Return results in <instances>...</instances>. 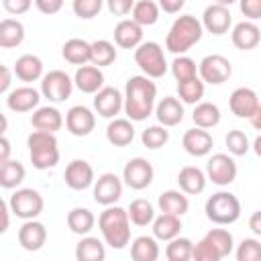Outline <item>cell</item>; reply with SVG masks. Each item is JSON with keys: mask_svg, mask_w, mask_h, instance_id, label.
<instances>
[{"mask_svg": "<svg viewBox=\"0 0 261 261\" xmlns=\"http://www.w3.org/2000/svg\"><path fill=\"white\" fill-rule=\"evenodd\" d=\"M239 8L247 20H259L261 18V0H239Z\"/></svg>", "mask_w": 261, "mask_h": 261, "instance_id": "50", "label": "cell"}, {"mask_svg": "<svg viewBox=\"0 0 261 261\" xmlns=\"http://www.w3.org/2000/svg\"><path fill=\"white\" fill-rule=\"evenodd\" d=\"M135 63L151 80H159L167 71V59H165L163 47L155 41H145L135 49Z\"/></svg>", "mask_w": 261, "mask_h": 261, "instance_id": "6", "label": "cell"}, {"mask_svg": "<svg viewBox=\"0 0 261 261\" xmlns=\"http://www.w3.org/2000/svg\"><path fill=\"white\" fill-rule=\"evenodd\" d=\"M251 120V124H253V128H257V130H261V104H259V108L255 110V114L249 118Z\"/></svg>", "mask_w": 261, "mask_h": 261, "instance_id": "59", "label": "cell"}, {"mask_svg": "<svg viewBox=\"0 0 261 261\" xmlns=\"http://www.w3.org/2000/svg\"><path fill=\"white\" fill-rule=\"evenodd\" d=\"M204 239L216 249V253L220 255V259L228 257L232 253V249H234V239H232V234L226 228H212V230H208L204 234Z\"/></svg>", "mask_w": 261, "mask_h": 261, "instance_id": "42", "label": "cell"}, {"mask_svg": "<svg viewBox=\"0 0 261 261\" xmlns=\"http://www.w3.org/2000/svg\"><path fill=\"white\" fill-rule=\"evenodd\" d=\"M33 2H35V0H2V6H4L6 12L18 16V14L29 12V8L33 6Z\"/></svg>", "mask_w": 261, "mask_h": 261, "instance_id": "52", "label": "cell"}, {"mask_svg": "<svg viewBox=\"0 0 261 261\" xmlns=\"http://www.w3.org/2000/svg\"><path fill=\"white\" fill-rule=\"evenodd\" d=\"M14 75L20 80V82H27V84H31V82H37V80H41L45 73H43V61H41V57H37V55H33V53H24V55H20L16 61H14Z\"/></svg>", "mask_w": 261, "mask_h": 261, "instance_id": "27", "label": "cell"}, {"mask_svg": "<svg viewBox=\"0 0 261 261\" xmlns=\"http://www.w3.org/2000/svg\"><path fill=\"white\" fill-rule=\"evenodd\" d=\"M192 259L196 261H220V255L216 253V249L202 237L196 245H194V253H192Z\"/></svg>", "mask_w": 261, "mask_h": 261, "instance_id": "49", "label": "cell"}, {"mask_svg": "<svg viewBox=\"0 0 261 261\" xmlns=\"http://www.w3.org/2000/svg\"><path fill=\"white\" fill-rule=\"evenodd\" d=\"M204 35L202 20L192 14H181L173 20L165 37V49L173 55H186Z\"/></svg>", "mask_w": 261, "mask_h": 261, "instance_id": "3", "label": "cell"}, {"mask_svg": "<svg viewBox=\"0 0 261 261\" xmlns=\"http://www.w3.org/2000/svg\"><path fill=\"white\" fill-rule=\"evenodd\" d=\"M232 24V14L228 10V6L224 4H210L204 8V14H202V27L204 31L216 35V37H222L228 33Z\"/></svg>", "mask_w": 261, "mask_h": 261, "instance_id": "14", "label": "cell"}, {"mask_svg": "<svg viewBox=\"0 0 261 261\" xmlns=\"http://www.w3.org/2000/svg\"><path fill=\"white\" fill-rule=\"evenodd\" d=\"M204 212L210 222H214L218 226H226L241 218V202L232 192L220 190L206 200Z\"/></svg>", "mask_w": 261, "mask_h": 261, "instance_id": "5", "label": "cell"}, {"mask_svg": "<svg viewBox=\"0 0 261 261\" xmlns=\"http://www.w3.org/2000/svg\"><path fill=\"white\" fill-rule=\"evenodd\" d=\"M237 261H261V241L257 239H243L237 245Z\"/></svg>", "mask_w": 261, "mask_h": 261, "instance_id": "48", "label": "cell"}, {"mask_svg": "<svg viewBox=\"0 0 261 261\" xmlns=\"http://www.w3.org/2000/svg\"><path fill=\"white\" fill-rule=\"evenodd\" d=\"M192 253H194V243L188 237L177 234L175 239L167 241L165 257L169 261H188V259H192Z\"/></svg>", "mask_w": 261, "mask_h": 261, "instance_id": "43", "label": "cell"}, {"mask_svg": "<svg viewBox=\"0 0 261 261\" xmlns=\"http://www.w3.org/2000/svg\"><path fill=\"white\" fill-rule=\"evenodd\" d=\"M24 41V24L18 18H2L0 20V47L12 49Z\"/></svg>", "mask_w": 261, "mask_h": 261, "instance_id": "32", "label": "cell"}, {"mask_svg": "<svg viewBox=\"0 0 261 261\" xmlns=\"http://www.w3.org/2000/svg\"><path fill=\"white\" fill-rule=\"evenodd\" d=\"M90 53H92V43L84 39H69L61 47V55L67 63L71 65H86L90 63Z\"/></svg>", "mask_w": 261, "mask_h": 261, "instance_id": "31", "label": "cell"}, {"mask_svg": "<svg viewBox=\"0 0 261 261\" xmlns=\"http://www.w3.org/2000/svg\"><path fill=\"white\" fill-rule=\"evenodd\" d=\"M116 47L106 41V39H98L92 43V53H90V63L98 65V67H106L112 65L116 61Z\"/></svg>", "mask_w": 261, "mask_h": 261, "instance_id": "41", "label": "cell"}, {"mask_svg": "<svg viewBox=\"0 0 261 261\" xmlns=\"http://www.w3.org/2000/svg\"><path fill=\"white\" fill-rule=\"evenodd\" d=\"M204 90H206V84L200 75L192 77V80H186V82H177V96L184 104H198L202 102L204 98Z\"/></svg>", "mask_w": 261, "mask_h": 261, "instance_id": "39", "label": "cell"}, {"mask_svg": "<svg viewBox=\"0 0 261 261\" xmlns=\"http://www.w3.org/2000/svg\"><path fill=\"white\" fill-rule=\"evenodd\" d=\"M206 181H208L206 171H202V169L196 167V165H186V167H181L179 173H177V186H179V190L186 192L188 196L202 194L204 188H206Z\"/></svg>", "mask_w": 261, "mask_h": 261, "instance_id": "26", "label": "cell"}, {"mask_svg": "<svg viewBox=\"0 0 261 261\" xmlns=\"http://www.w3.org/2000/svg\"><path fill=\"white\" fill-rule=\"evenodd\" d=\"M106 139L114 147H126L135 139V126L130 118H112L106 126Z\"/></svg>", "mask_w": 261, "mask_h": 261, "instance_id": "28", "label": "cell"}, {"mask_svg": "<svg viewBox=\"0 0 261 261\" xmlns=\"http://www.w3.org/2000/svg\"><path fill=\"white\" fill-rule=\"evenodd\" d=\"M151 226H153V237L157 241H171L181 232V216L161 212L159 216H155Z\"/></svg>", "mask_w": 261, "mask_h": 261, "instance_id": "30", "label": "cell"}, {"mask_svg": "<svg viewBox=\"0 0 261 261\" xmlns=\"http://www.w3.org/2000/svg\"><path fill=\"white\" fill-rule=\"evenodd\" d=\"M8 204H10L12 214L16 218H22V220L37 218L43 212V208H45V200H43L41 192H37L33 188H20V190H16L8 198Z\"/></svg>", "mask_w": 261, "mask_h": 261, "instance_id": "7", "label": "cell"}, {"mask_svg": "<svg viewBox=\"0 0 261 261\" xmlns=\"http://www.w3.org/2000/svg\"><path fill=\"white\" fill-rule=\"evenodd\" d=\"M65 126L73 137H88L96 126V114L88 106H71L65 112Z\"/></svg>", "mask_w": 261, "mask_h": 261, "instance_id": "15", "label": "cell"}, {"mask_svg": "<svg viewBox=\"0 0 261 261\" xmlns=\"http://www.w3.org/2000/svg\"><path fill=\"white\" fill-rule=\"evenodd\" d=\"M63 2L65 0H35V6L41 14L51 16V14H57L63 8Z\"/></svg>", "mask_w": 261, "mask_h": 261, "instance_id": "53", "label": "cell"}, {"mask_svg": "<svg viewBox=\"0 0 261 261\" xmlns=\"http://www.w3.org/2000/svg\"><path fill=\"white\" fill-rule=\"evenodd\" d=\"M237 161L228 153H214L206 163V175L216 186H230L237 179Z\"/></svg>", "mask_w": 261, "mask_h": 261, "instance_id": "10", "label": "cell"}, {"mask_svg": "<svg viewBox=\"0 0 261 261\" xmlns=\"http://www.w3.org/2000/svg\"><path fill=\"white\" fill-rule=\"evenodd\" d=\"M94 224H96V216L88 208L75 206V208H71L67 212V226H69V230L73 234H80V237L90 234L92 228H94Z\"/></svg>", "mask_w": 261, "mask_h": 261, "instance_id": "33", "label": "cell"}, {"mask_svg": "<svg viewBox=\"0 0 261 261\" xmlns=\"http://www.w3.org/2000/svg\"><path fill=\"white\" fill-rule=\"evenodd\" d=\"M198 75L204 80V84L220 86L232 75V65H230L228 57H224L220 53H212V55H206L198 63Z\"/></svg>", "mask_w": 261, "mask_h": 261, "instance_id": "9", "label": "cell"}, {"mask_svg": "<svg viewBox=\"0 0 261 261\" xmlns=\"http://www.w3.org/2000/svg\"><path fill=\"white\" fill-rule=\"evenodd\" d=\"M224 145H226V149H228V153H230L232 157H243V155H247L249 149H251L249 137H247L243 130H239V128H232V130L226 133Z\"/></svg>", "mask_w": 261, "mask_h": 261, "instance_id": "46", "label": "cell"}, {"mask_svg": "<svg viewBox=\"0 0 261 261\" xmlns=\"http://www.w3.org/2000/svg\"><path fill=\"white\" fill-rule=\"evenodd\" d=\"M73 82H75V88L84 94H96L98 90L104 88V73H102V67L94 65V63H86V65H80L75 75H73Z\"/></svg>", "mask_w": 261, "mask_h": 261, "instance_id": "23", "label": "cell"}, {"mask_svg": "<svg viewBox=\"0 0 261 261\" xmlns=\"http://www.w3.org/2000/svg\"><path fill=\"white\" fill-rule=\"evenodd\" d=\"M130 218L128 210L112 204L104 206V210L98 216V228L102 232V239L112 249H124L130 243Z\"/></svg>", "mask_w": 261, "mask_h": 261, "instance_id": "2", "label": "cell"}, {"mask_svg": "<svg viewBox=\"0 0 261 261\" xmlns=\"http://www.w3.org/2000/svg\"><path fill=\"white\" fill-rule=\"evenodd\" d=\"M128 218L135 226H149L155 220V206L145 198H137L128 206Z\"/></svg>", "mask_w": 261, "mask_h": 261, "instance_id": "40", "label": "cell"}, {"mask_svg": "<svg viewBox=\"0 0 261 261\" xmlns=\"http://www.w3.org/2000/svg\"><path fill=\"white\" fill-rule=\"evenodd\" d=\"M230 41L241 51H251L259 47L261 43V29L255 24V20H241L230 31Z\"/></svg>", "mask_w": 261, "mask_h": 261, "instance_id": "19", "label": "cell"}, {"mask_svg": "<svg viewBox=\"0 0 261 261\" xmlns=\"http://www.w3.org/2000/svg\"><path fill=\"white\" fill-rule=\"evenodd\" d=\"M155 116L163 126H175L184 120V102L175 96H165L155 106Z\"/></svg>", "mask_w": 261, "mask_h": 261, "instance_id": "24", "label": "cell"}, {"mask_svg": "<svg viewBox=\"0 0 261 261\" xmlns=\"http://www.w3.org/2000/svg\"><path fill=\"white\" fill-rule=\"evenodd\" d=\"M137 0H106V6L110 10V14L114 16H126L128 12H133Z\"/></svg>", "mask_w": 261, "mask_h": 261, "instance_id": "51", "label": "cell"}, {"mask_svg": "<svg viewBox=\"0 0 261 261\" xmlns=\"http://www.w3.org/2000/svg\"><path fill=\"white\" fill-rule=\"evenodd\" d=\"M130 257L135 261H157L159 259V245L155 237L141 234L130 243Z\"/></svg>", "mask_w": 261, "mask_h": 261, "instance_id": "36", "label": "cell"}, {"mask_svg": "<svg viewBox=\"0 0 261 261\" xmlns=\"http://www.w3.org/2000/svg\"><path fill=\"white\" fill-rule=\"evenodd\" d=\"M159 4L155 0H137L130 12V18L137 20L141 27H153L159 20Z\"/></svg>", "mask_w": 261, "mask_h": 261, "instance_id": "38", "label": "cell"}, {"mask_svg": "<svg viewBox=\"0 0 261 261\" xmlns=\"http://www.w3.org/2000/svg\"><path fill=\"white\" fill-rule=\"evenodd\" d=\"M216 4H224V6H230V4H234V2H239V0H214Z\"/></svg>", "mask_w": 261, "mask_h": 261, "instance_id": "61", "label": "cell"}, {"mask_svg": "<svg viewBox=\"0 0 261 261\" xmlns=\"http://www.w3.org/2000/svg\"><path fill=\"white\" fill-rule=\"evenodd\" d=\"M104 257H106V249L98 237L84 234L82 241L75 245V259L77 261H102Z\"/></svg>", "mask_w": 261, "mask_h": 261, "instance_id": "34", "label": "cell"}, {"mask_svg": "<svg viewBox=\"0 0 261 261\" xmlns=\"http://www.w3.org/2000/svg\"><path fill=\"white\" fill-rule=\"evenodd\" d=\"M157 106V86L149 75H130L124 84V112L133 122L153 114Z\"/></svg>", "mask_w": 261, "mask_h": 261, "instance_id": "1", "label": "cell"}, {"mask_svg": "<svg viewBox=\"0 0 261 261\" xmlns=\"http://www.w3.org/2000/svg\"><path fill=\"white\" fill-rule=\"evenodd\" d=\"M41 102V92L31 88V86H20L14 88L6 94V106L12 112H31L37 110Z\"/></svg>", "mask_w": 261, "mask_h": 261, "instance_id": "20", "label": "cell"}, {"mask_svg": "<svg viewBox=\"0 0 261 261\" xmlns=\"http://www.w3.org/2000/svg\"><path fill=\"white\" fill-rule=\"evenodd\" d=\"M171 73L175 77V82H186V80H192L198 75V65L192 57L188 55H177L173 61H171Z\"/></svg>", "mask_w": 261, "mask_h": 261, "instance_id": "45", "label": "cell"}, {"mask_svg": "<svg viewBox=\"0 0 261 261\" xmlns=\"http://www.w3.org/2000/svg\"><path fill=\"white\" fill-rule=\"evenodd\" d=\"M24 165L16 159H6L0 163V186L4 190H14L24 181Z\"/></svg>", "mask_w": 261, "mask_h": 261, "instance_id": "35", "label": "cell"}, {"mask_svg": "<svg viewBox=\"0 0 261 261\" xmlns=\"http://www.w3.org/2000/svg\"><path fill=\"white\" fill-rule=\"evenodd\" d=\"M251 147H253V151H255V153L261 157V135H259V137L253 141V145H251Z\"/></svg>", "mask_w": 261, "mask_h": 261, "instance_id": "60", "label": "cell"}, {"mask_svg": "<svg viewBox=\"0 0 261 261\" xmlns=\"http://www.w3.org/2000/svg\"><path fill=\"white\" fill-rule=\"evenodd\" d=\"M143 29L133 18H122L114 27V43L120 49H137L143 43Z\"/></svg>", "mask_w": 261, "mask_h": 261, "instance_id": "22", "label": "cell"}, {"mask_svg": "<svg viewBox=\"0 0 261 261\" xmlns=\"http://www.w3.org/2000/svg\"><path fill=\"white\" fill-rule=\"evenodd\" d=\"M63 177H65V186L69 190H75V192L86 190V188H90L96 181L94 167L86 159H73V161H69L67 167H65Z\"/></svg>", "mask_w": 261, "mask_h": 261, "instance_id": "16", "label": "cell"}, {"mask_svg": "<svg viewBox=\"0 0 261 261\" xmlns=\"http://www.w3.org/2000/svg\"><path fill=\"white\" fill-rule=\"evenodd\" d=\"M141 141H143V145L147 149H153V151L155 149H161L169 141V130L163 124H151V126H147L141 133Z\"/></svg>", "mask_w": 261, "mask_h": 261, "instance_id": "44", "label": "cell"}, {"mask_svg": "<svg viewBox=\"0 0 261 261\" xmlns=\"http://www.w3.org/2000/svg\"><path fill=\"white\" fill-rule=\"evenodd\" d=\"M259 96L253 88H237L232 90L230 98H228V108L234 116L239 118H251L255 114V110L259 108Z\"/></svg>", "mask_w": 261, "mask_h": 261, "instance_id": "17", "label": "cell"}, {"mask_svg": "<svg viewBox=\"0 0 261 261\" xmlns=\"http://www.w3.org/2000/svg\"><path fill=\"white\" fill-rule=\"evenodd\" d=\"M106 0H71V8H73V14L77 18H84V20H90V18H96L102 10Z\"/></svg>", "mask_w": 261, "mask_h": 261, "instance_id": "47", "label": "cell"}, {"mask_svg": "<svg viewBox=\"0 0 261 261\" xmlns=\"http://www.w3.org/2000/svg\"><path fill=\"white\" fill-rule=\"evenodd\" d=\"M157 4H159V8H161L163 12H167V14H177V12L184 8L186 0H159Z\"/></svg>", "mask_w": 261, "mask_h": 261, "instance_id": "54", "label": "cell"}, {"mask_svg": "<svg viewBox=\"0 0 261 261\" xmlns=\"http://www.w3.org/2000/svg\"><path fill=\"white\" fill-rule=\"evenodd\" d=\"M249 228L255 237H261V210H255L249 216Z\"/></svg>", "mask_w": 261, "mask_h": 261, "instance_id": "56", "label": "cell"}, {"mask_svg": "<svg viewBox=\"0 0 261 261\" xmlns=\"http://www.w3.org/2000/svg\"><path fill=\"white\" fill-rule=\"evenodd\" d=\"M181 145L186 149L188 155L192 157H204L212 151V135L208 133V128H200V126H194V128H188L181 137Z\"/></svg>", "mask_w": 261, "mask_h": 261, "instance_id": "21", "label": "cell"}, {"mask_svg": "<svg viewBox=\"0 0 261 261\" xmlns=\"http://www.w3.org/2000/svg\"><path fill=\"white\" fill-rule=\"evenodd\" d=\"M47 243V228L43 222H39L37 218H31V220H24L22 226L18 228V245L24 249V251H39L43 249V245Z\"/></svg>", "mask_w": 261, "mask_h": 261, "instance_id": "18", "label": "cell"}, {"mask_svg": "<svg viewBox=\"0 0 261 261\" xmlns=\"http://www.w3.org/2000/svg\"><path fill=\"white\" fill-rule=\"evenodd\" d=\"M192 120L200 128H214L220 122V108L214 102H198L194 106Z\"/></svg>", "mask_w": 261, "mask_h": 261, "instance_id": "37", "label": "cell"}, {"mask_svg": "<svg viewBox=\"0 0 261 261\" xmlns=\"http://www.w3.org/2000/svg\"><path fill=\"white\" fill-rule=\"evenodd\" d=\"M124 108V94L118 88L104 86L94 94V110L102 118H116V114Z\"/></svg>", "mask_w": 261, "mask_h": 261, "instance_id": "13", "label": "cell"}, {"mask_svg": "<svg viewBox=\"0 0 261 261\" xmlns=\"http://www.w3.org/2000/svg\"><path fill=\"white\" fill-rule=\"evenodd\" d=\"M73 86H75V82L61 69H51L49 73H45L41 77V94L53 104L65 102L71 96Z\"/></svg>", "mask_w": 261, "mask_h": 261, "instance_id": "8", "label": "cell"}, {"mask_svg": "<svg viewBox=\"0 0 261 261\" xmlns=\"http://www.w3.org/2000/svg\"><path fill=\"white\" fill-rule=\"evenodd\" d=\"M122 196V177H118L116 173H102L96 181H94V200L100 206H112L120 200Z\"/></svg>", "mask_w": 261, "mask_h": 261, "instance_id": "12", "label": "cell"}, {"mask_svg": "<svg viewBox=\"0 0 261 261\" xmlns=\"http://www.w3.org/2000/svg\"><path fill=\"white\" fill-rule=\"evenodd\" d=\"M29 157L35 169H53L59 163V143L55 133L45 130H33L27 139Z\"/></svg>", "mask_w": 261, "mask_h": 261, "instance_id": "4", "label": "cell"}, {"mask_svg": "<svg viewBox=\"0 0 261 261\" xmlns=\"http://www.w3.org/2000/svg\"><path fill=\"white\" fill-rule=\"evenodd\" d=\"M31 124H33L35 130L57 133L65 124V120H63V114L55 106H39L37 110H33Z\"/></svg>", "mask_w": 261, "mask_h": 261, "instance_id": "25", "label": "cell"}, {"mask_svg": "<svg viewBox=\"0 0 261 261\" xmlns=\"http://www.w3.org/2000/svg\"><path fill=\"white\" fill-rule=\"evenodd\" d=\"M0 147H2V153H0V163H2V161L10 159V141L6 139V135H2V139H0Z\"/></svg>", "mask_w": 261, "mask_h": 261, "instance_id": "58", "label": "cell"}, {"mask_svg": "<svg viewBox=\"0 0 261 261\" xmlns=\"http://www.w3.org/2000/svg\"><path fill=\"white\" fill-rule=\"evenodd\" d=\"M157 206H159L161 212L184 216L190 210V200H188V194L181 192V190H165V192L159 194Z\"/></svg>", "mask_w": 261, "mask_h": 261, "instance_id": "29", "label": "cell"}, {"mask_svg": "<svg viewBox=\"0 0 261 261\" xmlns=\"http://www.w3.org/2000/svg\"><path fill=\"white\" fill-rule=\"evenodd\" d=\"M0 71H2L0 92H2V94H8V92H10V84H12V73H14V69H10L8 65H2V67H0Z\"/></svg>", "mask_w": 261, "mask_h": 261, "instance_id": "55", "label": "cell"}, {"mask_svg": "<svg viewBox=\"0 0 261 261\" xmlns=\"http://www.w3.org/2000/svg\"><path fill=\"white\" fill-rule=\"evenodd\" d=\"M155 177V169L151 165L149 159L145 157H133L124 163L122 169V181L130 188V190H145L151 186Z\"/></svg>", "mask_w": 261, "mask_h": 261, "instance_id": "11", "label": "cell"}, {"mask_svg": "<svg viewBox=\"0 0 261 261\" xmlns=\"http://www.w3.org/2000/svg\"><path fill=\"white\" fill-rule=\"evenodd\" d=\"M0 212H2V226H0V232H6L8 230V220H10V204L8 202H2L0 204Z\"/></svg>", "mask_w": 261, "mask_h": 261, "instance_id": "57", "label": "cell"}]
</instances>
